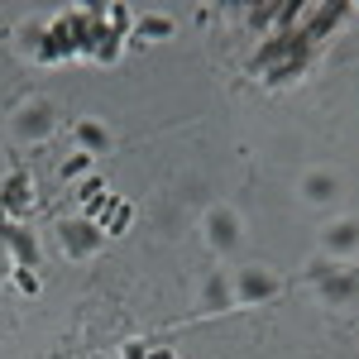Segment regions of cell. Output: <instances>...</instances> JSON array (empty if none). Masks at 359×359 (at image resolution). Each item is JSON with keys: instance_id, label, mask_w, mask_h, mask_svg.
<instances>
[{"instance_id": "1", "label": "cell", "mask_w": 359, "mask_h": 359, "mask_svg": "<svg viewBox=\"0 0 359 359\" xmlns=\"http://www.w3.org/2000/svg\"><path fill=\"white\" fill-rule=\"evenodd\" d=\"M273 292H278V278L269 269H259V264H249V269H240L230 278V302L235 306H259V302H269Z\"/></svg>"}, {"instance_id": "2", "label": "cell", "mask_w": 359, "mask_h": 359, "mask_svg": "<svg viewBox=\"0 0 359 359\" xmlns=\"http://www.w3.org/2000/svg\"><path fill=\"white\" fill-rule=\"evenodd\" d=\"M62 249L72 254V259H86V254H96V249L106 245V225H96V221H62Z\"/></svg>"}, {"instance_id": "3", "label": "cell", "mask_w": 359, "mask_h": 359, "mask_svg": "<svg viewBox=\"0 0 359 359\" xmlns=\"http://www.w3.org/2000/svg\"><path fill=\"white\" fill-rule=\"evenodd\" d=\"M53 101H29V106H20V115H15V135L25 139V144H39V139L53 135Z\"/></svg>"}, {"instance_id": "4", "label": "cell", "mask_w": 359, "mask_h": 359, "mask_svg": "<svg viewBox=\"0 0 359 359\" xmlns=\"http://www.w3.org/2000/svg\"><path fill=\"white\" fill-rule=\"evenodd\" d=\"M201 230H206V240H211L216 254H230V249L240 245V216H235L230 206H211L206 221H201Z\"/></svg>"}, {"instance_id": "5", "label": "cell", "mask_w": 359, "mask_h": 359, "mask_svg": "<svg viewBox=\"0 0 359 359\" xmlns=\"http://www.w3.org/2000/svg\"><path fill=\"white\" fill-rule=\"evenodd\" d=\"M359 249V221L355 216H345V221H331L321 230V254L335 259V264H345V254H355Z\"/></svg>"}, {"instance_id": "6", "label": "cell", "mask_w": 359, "mask_h": 359, "mask_svg": "<svg viewBox=\"0 0 359 359\" xmlns=\"http://www.w3.org/2000/svg\"><path fill=\"white\" fill-rule=\"evenodd\" d=\"M29 201H34V196H29V172L15 168V172L5 177V187H0V211H5V216H25Z\"/></svg>"}, {"instance_id": "7", "label": "cell", "mask_w": 359, "mask_h": 359, "mask_svg": "<svg viewBox=\"0 0 359 359\" xmlns=\"http://www.w3.org/2000/svg\"><path fill=\"white\" fill-rule=\"evenodd\" d=\"M0 245L10 249V259H15L20 269H34V264H39V240H34V230H29V225H10Z\"/></svg>"}, {"instance_id": "8", "label": "cell", "mask_w": 359, "mask_h": 359, "mask_svg": "<svg viewBox=\"0 0 359 359\" xmlns=\"http://www.w3.org/2000/svg\"><path fill=\"white\" fill-rule=\"evenodd\" d=\"M321 297H326V302H350V297H359V269H345V264H340V269L321 283Z\"/></svg>"}, {"instance_id": "9", "label": "cell", "mask_w": 359, "mask_h": 359, "mask_svg": "<svg viewBox=\"0 0 359 359\" xmlns=\"http://www.w3.org/2000/svg\"><path fill=\"white\" fill-rule=\"evenodd\" d=\"M230 273H206V287H201V311H230Z\"/></svg>"}, {"instance_id": "10", "label": "cell", "mask_w": 359, "mask_h": 359, "mask_svg": "<svg viewBox=\"0 0 359 359\" xmlns=\"http://www.w3.org/2000/svg\"><path fill=\"white\" fill-rule=\"evenodd\" d=\"M77 144L96 158V154H106V149H111V135H106V125H101V120H77Z\"/></svg>"}, {"instance_id": "11", "label": "cell", "mask_w": 359, "mask_h": 359, "mask_svg": "<svg viewBox=\"0 0 359 359\" xmlns=\"http://www.w3.org/2000/svg\"><path fill=\"white\" fill-rule=\"evenodd\" d=\"M335 187H340V182H335V172H321V168L302 177V192H306V201H331V196H335Z\"/></svg>"}, {"instance_id": "12", "label": "cell", "mask_w": 359, "mask_h": 359, "mask_svg": "<svg viewBox=\"0 0 359 359\" xmlns=\"http://www.w3.org/2000/svg\"><path fill=\"white\" fill-rule=\"evenodd\" d=\"M172 29H177L172 15H144V20H135V39H168Z\"/></svg>"}, {"instance_id": "13", "label": "cell", "mask_w": 359, "mask_h": 359, "mask_svg": "<svg viewBox=\"0 0 359 359\" xmlns=\"http://www.w3.org/2000/svg\"><path fill=\"white\" fill-rule=\"evenodd\" d=\"M306 62H311V53H302V57H287V62H278V67H269V86L292 82L297 72H306Z\"/></svg>"}, {"instance_id": "14", "label": "cell", "mask_w": 359, "mask_h": 359, "mask_svg": "<svg viewBox=\"0 0 359 359\" xmlns=\"http://www.w3.org/2000/svg\"><path fill=\"white\" fill-rule=\"evenodd\" d=\"M130 221H135V206H130V201H120L111 216H106V240H111V235H125Z\"/></svg>"}, {"instance_id": "15", "label": "cell", "mask_w": 359, "mask_h": 359, "mask_svg": "<svg viewBox=\"0 0 359 359\" xmlns=\"http://www.w3.org/2000/svg\"><path fill=\"white\" fill-rule=\"evenodd\" d=\"M10 278H15V287H20L25 297H39V273H34V269H20V264H15Z\"/></svg>"}, {"instance_id": "16", "label": "cell", "mask_w": 359, "mask_h": 359, "mask_svg": "<svg viewBox=\"0 0 359 359\" xmlns=\"http://www.w3.org/2000/svg\"><path fill=\"white\" fill-rule=\"evenodd\" d=\"M278 25V5H254L249 10V29H273Z\"/></svg>"}, {"instance_id": "17", "label": "cell", "mask_w": 359, "mask_h": 359, "mask_svg": "<svg viewBox=\"0 0 359 359\" xmlns=\"http://www.w3.org/2000/svg\"><path fill=\"white\" fill-rule=\"evenodd\" d=\"M86 168H91V154H86V149H77V154H72V158L62 163V182H72V177H82Z\"/></svg>"}, {"instance_id": "18", "label": "cell", "mask_w": 359, "mask_h": 359, "mask_svg": "<svg viewBox=\"0 0 359 359\" xmlns=\"http://www.w3.org/2000/svg\"><path fill=\"white\" fill-rule=\"evenodd\" d=\"M335 269H340V264H335V259H326V254H321V259H316V264H311V269H306V278H311V283H316V287H321V283H326V278H331Z\"/></svg>"}, {"instance_id": "19", "label": "cell", "mask_w": 359, "mask_h": 359, "mask_svg": "<svg viewBox=\"0 0 359 359\" xmlns=\"http://www.w3.org/2000/svg\"><path fill=\"white\" fill-rule=\"evenodd\" d=\"M144 355H149L144 340H125V350H120V359H144Z\"/></svg>"}, {"instance_id": "20", "label": "cell", "mask_w": 359, "mask_h": 359, "mask_svg": "<svg viewBox=\"0 0 359 359\" xmlns=\"http://www.w3.org/2000/svg\"><path fill=\"white\" fill-rule=\"evenodd\" d=\"M101 192H106V182H101V177H91V182H86V187H82V201H86V206H91V201H96V196H101Z\"/></svg>"}, {"instance_id": "21", "label": "cell", "mask_w": 359, "mask_h": 359, "mask_svg": "<svg viewBox=\"0 0 359 359\" xmlns=\"http://www.w3.org/2000/svg\"><path fill=\"white\" fill-rule=\"evenodd\" d=\"M144 359H177V350H168V345H149V355Z\"/></svg>"}, {"instance_id": "22", "label": "cell", "mask_w": 359, "mask_h": 359, "mask_svg": "<svg viewBox=\"0 0 359 359\" xmlns=\"http://www.w3.org/2000/svg\"><path fill=\"white\" fill-rule=\"evenodd\" d=\"M10 269H15V259H10V249L0 245V283H5V278H10Z\"/></svg>"}]
</instances>
